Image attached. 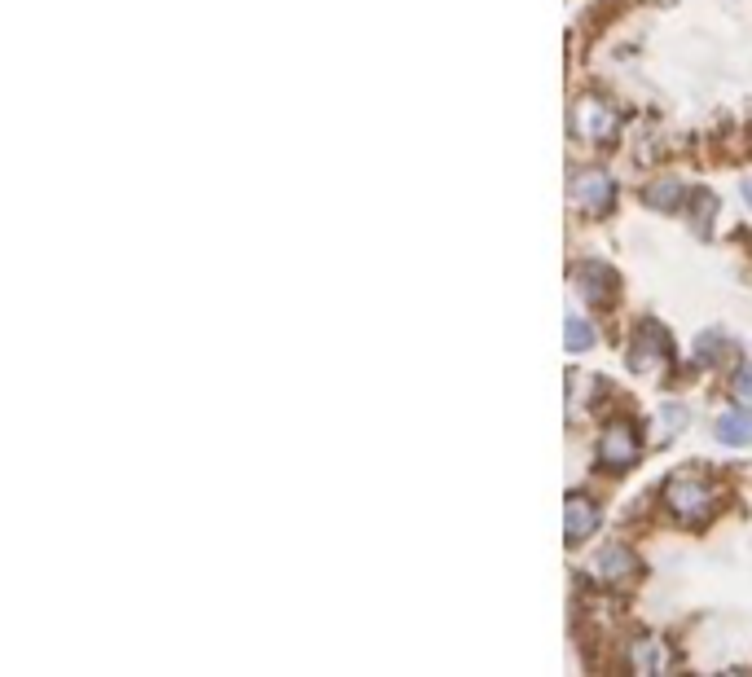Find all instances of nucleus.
<instances>
[{
  "instance_id": "nucleus-1",
  "label": "nucleus",
  "mask_w": 752,
  "mask_h": 677,
  "mask_svg": "<svg viewBox=\"0 0 752 677\" xmlns=\"http://www.w3.org/2000/svg\"><path fill=\"white\" fill-rule=\"evenodd\" d=\"M665 497L678 519H700L704 510H709V488H704V480H669Z\"/></svg>"
},
{
  "instance_id": "nucleus-2",
  "label": "nucleus",
  "mask_w": 752,
  "mask_h": 677,
  "mask_svg": "<svg viewBox=\"0 0 752 677\" xmlns=\"http://www.w3.org/2000/svg\"><path fill=\"white\" fill-rule=\"evenodd\" d=\"M599 528V502H590V497H568V506H563V532H568L572 546H581L590 532Z\"/></svg>"
},
{
  "instance_id": "nucleus-3",
  "label": "nucleus",
  "mask_w": 752,
  "mask_h": 677,
  "mask_svg": "<svg viewBox=\"0 0 752 677\" xmlns=\"http://www.w3.org/2000/svg\"><path fill=\"white\" fill-rule=\"evenodd\" d=\"M634 453H638V431L634 427H612L599 440V462L612 466V471H621V466L634 462Z\"/></svg>"
},
{
  "instance_id": "nucleus-4",
  "label": "nucleus",
  "mask_w": 752,
  "mask_h": 677,
  "mask_svg": "<svg viewBox=\"0 0 752 677\" xmlns=\"http://www.w3.org/2000/svg\"><path fill=\"white\" fill-rule=\"evenodd\" d=\"M572 194H577V203L585 212H607L612 207V176L607 172H581L577 185H572Z\"/></svg>"
},
{
  "instance_id": "nucleus-5",
  "label": "nucleus",
  "mask_w": 752,
  "mask_h": 677,
  "mask_svg": "<svg viewBox=\"0 0 752 677\" xmlns=\"http://www.w3.org/2000/svg\"><path fill=\"white\" fill-rule=\"evenodd\" d=\"M577 132H581V137H590V141H607L616 132V115L603 102H585L577 110Z\"/></svg>"
},
{
  "instance_id": "nucleus-6",
  "label": "nucleus",
  "mask_w": 752,
  "mask_h": 677,
  "mask_svg": "<svg viewBox=\"0 0 752 677\" xmlns=\"http://www.w3.org/2000/svg\"><path fill=\"white\" fill-rule=\"evenodd\" d=\"M629 357H634V365H656V361H665L669 357V339H665V330L660 326H643V335L634 339V348H629Z\"/></svg>"
},
{
  "instance_id": "nucleus-7",
  "label": "nucleus",
  "mask_w": 752,
  "mask_h": 677,
  "mask_svg": "<svg viewBox=\"0 0 752 677\" xmlns=\"http://www.w3.org/2000/svg\"><path fill=\"white\" fill-rule=\"evenodd\" d=\"M629 572H634V554L621 546H607L599 559H594V576H603V581H621Z\"/></svg>"
},
{
  "instance_id": "nucleus-8",
  "label": "nucleus",
  "mask_w": 752,
  "mask_h": 677,
  "mask_svg": "<svg viewBox=\"0 0 752 677\" xmlns=\"http://www.w3.org/2000/svg\"><path fill=\"white\" fill-rule=\"evenodd\" d=\"M717 440L722 445H752V414H726L717 423Z\"/></svg>"
},
{
  "instance_id": "nucleus-9",
  "label": "nucleus",
  "mask_w": 752,
  "mask_h": 677,
  "mask_svg": "<svg viewBox=\"0 0 752 677\" xmlns=\"http://www.w3.org/2000/svg\"><path fill=\"white\" fill-rule=\"evenodd\" d=\"M647 203H651V207H678V203H682V185H678V181L651 185V190H647Z\"/></svg>"
},
{
  "instance_id": "nucleus-10",
  "label": "nucleus",
  "mask_w": 752,
  "mask_h": 677,
  "mask_svg": "<svg viewBox=\"0 0 752 677\" xmlns=\"http://www.w3.org/2000/svg\"><path fill=\"white\" fill-rule=\"evenodd\" d=\"M563 343H568V352H585V348L594 343V330L585 326L581 317H572V321H568V335H563Z\"/></svg>"
},
{
  "instance_id": "nucleus-11",
  "label": "nucleus",
  "mask_w": 752,
  "mask_h": 677,
  "mask_svg": "<svg viewBox=\"0 0 752 677\" xmlns=\"http://www.w3.org/2000/svg\"><path fill=\"white\" fill-rule=\"evenodd\" d=\"M735 396L752 405V365H744V370H739V379H735Z\"/></svg>"
},
{
  "instance_id": "nucleus-12",
  "label": "nucleus",
  "mask_w": 752,
  "mask_h": 677,
  "mask_svg": "<svg viewBox=\"0 0 752 677\" xmlns=\"http://www.w3.org/2000/svg\"><path fill=\"white\" fill-rule=\"evenodd\" d=\"M744 194H748V203H752V185H744Z\"/></svg>"
}]
</instances>
